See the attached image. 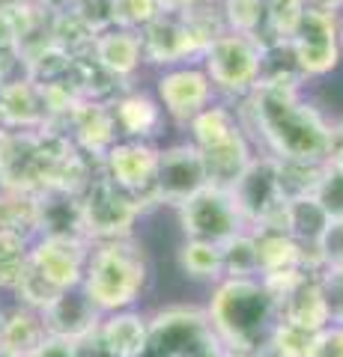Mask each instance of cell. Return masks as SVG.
Masks as SVG:
<instances>
[{
  "label": "cell",
  "mask_w": 343,
  "mask_h": 357,
  "mask_svg": "<svg viewBox=\"0 0 343 357\" xmlns=\"http://www.w3.org/2000/svg\"><path fill=\"white\" fill-rule=\"evenodd\" d=\"M236 110L257 152L278 161L326 164L331 116L305 96V89H254L236 102Z\"/></svg>",
  "instance_id": "6da1fadb"
},
{
  "label": "cell",
  "mask_w": 343,
  "mask_h": 357,
  "mask_svg": "<svg viewBox=\"0 0 343 357\" xmlns=\"http://www.w3.org/2000/svg\"><path fill=\"white\" fill-rule=\"evenodd\" d=\"M203 312L230 357H251L269 342L281 321L278 301L260 277H221L209 286Z\"/></svg>",
  "instance_id": "7a4b0ae2"
},
{
  "label": "cell",
  "mask_w": 343,
  "mask_h": 357,
  "mask_svg": "<svg viewBox=\"0 0 343 357\" xmlns=\"http://www.w3.org/2000/svg\"><path fill=\"white\" fill-rule=\"evenodd\" d=\"M152 286V259L138 236L93 241L81 289L102 316L138 307Z\"/></svg>",
  "instance_id": "3957f363"
},
{
  "label": "cell",
  "mask_w": 343,
  "mask_h": 357,
  "mask_svg": "<svg viewBox=\"0 0 343 357\" xmlns=\"http://www.w3.org/2000/svg\"><path fill=\"white\" fill-rule=\"evenodd\" d=\"M143 357H230V351L215 337L203 307L164 304L149 312Z\"/></svg>",
  "instance_id": "277c9868"
},
{
  "label": "cell",
  "mask_w": 343,
  "mask_h": 357,
  "mask_svg": "<svg viewBox=\"0 0 343 357\" xmlns=\"http://www.w3.org/2000/svg\"><path fill=\"white\" fill-rule=\"evenodd\" d=\"M260 57L263 42L242 33H221L200 57L203 72L209 75L221 102H242L260 84Z\"/></svg>",
  "instance_id": "5b68a950"
},
{
  "label": "cell",
  "mask_w": 343,
  "mask_h": 357,
  "mask_svg": "<svg viewBox=\"0 0 343 357\" xmlns=\"http://www.w3.org/2000/svg\"><path fill=\"white\" fill-rule=\"evenodd\" d=\"M227 191L248 229H284L286 199L278 182V158L257 152Z\"/></svg>",
  "instance_id": "8992f818"
},
{
  "label": "cell",
  "mask_w": 343,
  "mask_h": 357,
  "mask_svg": "<svg viewBox=\"0 0 343 357\" xmlns=\"http://www.w3.org/2000/svg\"><path fill=\"white\" fill-rule=\"evenodd\" d=\"M81 211H84V229L90 241L135 236L140 218L147 215L138 199L129 197L123 188H117L105 173H98L81 191Z\"/></svg>",
  "instance_id": "52a82bcc"
},
{
  "label": "cell",
  "mask_w": 343,
  "mask_h": 357,
  "mask_svg": "<svg viewBox=\"0 0 343 357\" xmlns=\"http://www.w3.org/2000/svg\"><path fill=\"white\" fill-rule=\"evenodd\" d=\"M343 15L337 13H319V9H307L290 36L293 54L298 60L305 81H323L343 63Z\"/></svg>",
  "instance_id": "ba28073f"
},
{
  "label": "cell",
  "mask_w": 343,
  "mask_h": 357,
  "mask_svg": "<svg viewBox=\"0 0 343 357\" xmlns=\"http://www.w3.org/2000/svg\"><path fill=\"white\" fill-rule=\"evenodd\" d=\"M159 146L161 143L119 137L102 158V173L117 188H123L129 197H135L143 211L159 208V191H156Z\"/></svg>",
  "instance_id": "9c48e42d"
},
{
  "label": "cell",
  "mask_w": 343,
  "mask_h": 357,
  "mask_svg": "<svg viewBox=\"0 0 343 357\" xmlns=\"http://www.w3.org/2000/svg\"><path fill=\"white\" fill-rule=\"evenodd\" d=\"M152 96L159 98L164 116L173 128H182L191 122L197 114H203L209 105L218 102V93L209 75L203 72L200 63H185V66H170L156 75L152 84Z\"/></svg>",
  "instance_id": "30bf717a"
},
{
  "label": "cell",
  "mask_w": 343,
  "mask_h": 357,
  "mask_svg": "<svg viewBox=\"0 0 343 357\" xmlns=\"http://www.w3.org/2000/svg\"><path fill=\"white\" fill-rule=\"evenodd\" d=\"M176 218H180L182 238L212 241V244H224L236 232L248 229L230 191L215 185H206L203 191H197L194 197H188L185 203L176 206Z\"/></svg>",
  "instance_id": "8fae6325"
},
{
  "label": "cell",
  "mask_w": 343,
  "mask_h": 357,
  "mask_svg": "<svg viewBox=\"0 0 343 357\" xmlns=\"http://www.w3.org/2000/svg\"><path fill=\"white\" fill-rule=\"evenodd\" d=\"M206 36H200L191 21L185 15H159L140 30V48H143V63L152 66L156 72L170 69V66H185V63H200V57L209 48Z\"/></svg>",
  "instance_id": "7c38bea8"
},
{
  "label": "cell",
  "mask_w": 343,
  "mask_h": 357,
  "mask_svg": "<svg viewBox=\"0 0 343 357\" xmlns=\"http://www.w3.org/2000/svg\"><path fill=\"white\" fill-rule=\"evenodd\" d=\"M87 238H60V236H36L27 244V265L42 280L57 292L78 289L87 271V256H90Z\"/></svg>",
  "instance_id": "4fadbf2b"
},
{
  "label": "cell",
  "mask_w": 343,
  "mask_h": 357,
  "mask_svg": "<svg viewBox=\"0 0 343 357\" xmlns=\"http://www.w3.org/2000/svg\"><path fill=\"white\" fill-rule=\"evenodd\" d=\"M209 185L206 164L191 140H170L159 146V176H156V191L159 206H180L188 197L203 191Z\"/></svg>",
  "instance_id": "5bb4252c"
},
{
  "label": "cell",
  "mask_w": 343,
  "mask_h": 357,
  "mask_svg": "<svg viewBox=\"0 0 343 357\" xmlns=\"http://www.w3.org/2000/svg\"><path fill=\"white\" fill-rule=\"evenodd\" d=\"M60 131L72 140V146L90 155V158L102 161L108 149L119 140V128L114 119L110 105H96V102H78L72 107V114L63 119Z\"/></svg>",
  "instance_id": "9a60e30c"
},
{
  "label": "cell",
  "mask_w": 343,
  "mask_h": 357,
  "mask_svg": "<svg viewBox=\"0 0 343 357\" xmlns=\"http://www.w3.org/2000/svg\"><path fill=\"white\" fill-rule=\"evenodd\" d=\"M102 312L93 304L90 298L84 295V289H66L51 304L42 310V321H45L48 337L57 340H69V342H81L90 333L98 331L102 325Z\"/></svg>",
  "instance_id": "2e32d148"
},
{
  "label": "cell",
  "mask_w": 343,
  "mask_h": 357,
  "mask_svg": "<svg viewBox=\"0 0 343 357\" xmlns=\"http://www.w3.org/2000/svg\"><path fill=\"white\" fill-rule=\"evenodd\" d=\"M114 119H117V128H119V137L126 140H149V143H159L164 128L170 126L164 110L159 105V98L147 93L140 86H129L119 93V98L114 105Z\"/></svg>",
  "instance_id": "e0dca14e"
},
{
  "label": "cell",
  "mask_w": 343,
  "mask_h": 357,
  "mask_svg": "<svg viewBox=\"0 0 343 357\" xmlns=\"http://www.w3.org/2000/svg\"><path fill=\"white\" fill-rule=\"evenodd\" d=\"M90 57L102 66V69L117 77L123 86H135L143 63V48H140V33L126 30V27H108L93 39Z\"/></svg>",
  "instance_id": "ac0fdd59"
},
{
  "label": "cell",
  "mask_w": 343,
  "mask_h": 357,
  "mask_svg": "<svg viewBox=\"0 0 343 357\" xmlns=\"http://www.w3.org/2000/svg\"><path fill=\"white\" fill-rule=\"evenodd\" d=\"M48 107L42 86L30 77H18L0 86V128L3 131H39L48 126Z\"/></svg>",
  "instance_id": "d6986e66"
},
{
  "label": "cell",
  "mask_w": 343,
  "mask_h": 357,
  "mask_svg": "<svg viewBox=\"0 0 343 357\" xmlns=\"http://www.w3.org/2000/svg\"><path fill=\"white\" fill-rule=\"evenodd\" d=\"M147 333H149V312H143L140 307L108 312L102 325H98V337H102L110 357H143Z\"/></svg>",
  "instance_id": "ffe728a7"
},
{
  "label": "cell",
  "mask_w": 343,
  "mask_h": 357,
  "mask_svg": "<svg viewBox=\"0 0 343 357\" xmlns=\"http://www.w3.org/2000/svg\"><path fill=\"white\" fill-rule=\"evenodd\" d=\"M48 337L42 312L21 307L15 301H9L0 310V351L15 354V357H30Z\"/></svg>",
  "instance_id": "44dd1931"
},
{
  "label": "cell",
  "mask_w": 343,
  "mask_h": 357,
  "mask_svg": "<svg viewBox=\"0 0 343 357\" xmlns=\"http://www.w3.org/2000/svg\"><path fill=\"white\" fill-rule=\"evenodd\" d=\"M278 316H281V321H286V325L302 328L307 333H316L326 325H331L328 307H326V298H323V286H319V274H307L305 280L281 301Z\"/></svg>",
  "instance_id": "7402d4cb"
},
{
  "label": "cell",
  "mask_w": 343,
  "mask_h": 357,
  "mask_svg": "<svg viewBox=\"0 0 343 357\" xmlns=\"http://www.w3.org/2000/svg\"><path fill=\"white\" fill-rule=\"evenodd\" d=\"M39 208V236H60V238H87L81 194L69 191H45L36 197ZM90 241V238H87Z\"/></svg>",
  "instance_id": "603a6c76"
},
{
  "label": "cell",
  "mask_w": 343,
  "mask_h": 357,
  "mask_svg": "<svg viewBox=\"0 0 343 357\" xmlns=\"http://www.w3.org/2000/svg\"><path fill=\"white\" fill-rule=\"evenodd\" d=\"M305 86H307V81H305L302 69H298L290 39L263 42L257 89H305Z\"/></svg>",
  "instance_id": "cb8c5ba5"
},
{
  "label": "cell",
  "mask_w": 343,
  "mask_h": 357,
  "mask_svg": "<svg viewBox=\"0 0 343 357\" xmlns=\"http://www.w3.org/2000/svg\"><path fill=\"white\" fill-rule=\"evenodd\" d=\"M328 215L314 197H298L290 199L284 208V232L293 236L307 253H316V244L323 238V232L328 227Z\"/></svg>",
  "instance_id": "d4e9b609"
},
{
  "label": "cell",
  "mask_w": 343,
  "mask_h": 357,
  "mask_svg": "<svg viewBox=\"0 0 343 357\" xmlns=\"http://www.w3.org/2000/svg\"><path fill=\"white\" fill-rule=\"evenodd\" d=\"M0 236L33 241L39 236V208L36 197L21 191H3L0 188Z\"/></svg>",
  "instance_id": "484cf974"
},
{
  "label": "cell",
  "mask_w": 343,
  "mask_h": 357,
  "mask_svg": "<svg viewBox=\"0 0 343 357\" xmlns=\"http://www.w3.org/2000/svg\"><path fill=\"white\" fill-rule=\"evenodd\" d=\"M176 262H180L188 280H197V283L212 286L224 277L221 274V244H212V241L182 238L180 250H176Z\"/></svg>",
  "instance_id": "4316f807"
},
{
  "label": "cell",
  "mask_w": 343,
  "mask_h": 357,
  "mask_svg": "<svg viewBox=\"0 0 343 357\" xmlns=\"http://www.w3.org/2000/svg\"><path fill=\"white\" fill-rule=\"evenodd\" d=\"M221 274L224 277H260L257 238L251 229L236 232L221 244Z\"/></svg>",
  "instance_id": "83f0119b"
},
{
  "label": "cell",
  "mask_w": 343,
  "mask_h": 357,
  "mask_svg": "<svg viewBox=\"0 0 343 357\" xmlns=\"http://www.w3.org/2000/svg\"><path fill=\"white\" fill-rule=\"evenodd\" d=\"M218 13L230 33L263 39L265 33V0H218Z\"/></svg>",
  "instance_id": "f1b7e54d"
},
{
  "label": "cell",
  "mask_w": 343,
  "mask_h": 357,
  "mask_svg": "<svg viewBox=\"0 0 343 357\" xmlns=\"http://www.w3.org/2000/svg\"><path fill=\"white\" fill-rule=\"evenodd\" d=\"M326 164H307V161H278V182L284 199H298V197H314L316 182L323 176Z\"/></svg>",
  "instance_id": "f546056e"
},
{
  "label": "cell",
  "mask_w": 343,
  "mask_h": 357,
  "mask_svg": "<svg viewBox=\"0 0 343 357\" xmlns=\"http://www.w3.org/2000/svg\"><path fill=\"white\" fill-rule=\"evenodd\" d=\"M305 13V0H265V33L260 42L290 39Z\"/></svg>",
  "instance_id": "4dcf8cb0"
},
{
  "label": "cell",
  "mask_w": 343,
  "mask_h": 357,
  "mask_svg": "<svg viewBox=\"0 0 343 357\" xmlns=\"http://www.w3.org/2000/svg\"><path fill=\"white\" fill-rule=\"evenodd\" d=\"M27 262V241L0 236V295H9Z\"/></svg>",
  "instance_id": "1f68e13d"
},
{
  "label": "cell",
  "mask_w": 343,
  "mask_h": 357,
  "mask_svg": "<svg viewBox=\"0 0 343 357\" xmlns=\"http://www.w3.org/2000/svg\"><path fill=\"white\" fill-rule=\"evenodd\" d=\"M114 15H117V27L140 33L149 21L161 15V9L159 0H114Z\"/></svg>",
  "instance_id": "d6a6232c"
},
{
  "label": "cell",
  "mask_w": 343,
  "mask_h": 357,
  "mask_svg": "<svg viewBox=\"0 0 343 357\" xmlns=\"http://www.w3.org/2000/svg\"><path fill=\"white\" fill-rule=\"evenodd\" d=\"M314 199L323 206V211H326L331 220L343 218V173L326 164L323 167V176H319V182H316Z\"/></svg>",
  "instance_id": "836d02e7"
},
{
  "label": "cell",
  "mask_w": 343,
  "mask_h": 357,
  "mask_svg": "<svg viewBox=\"0 0 343 357\" xmlns=\"http://www.w3.org/2000/svg\"><path fill=\"white\" fill-rule=\"evenodd\" d=\"M311 337L314 333L293 328V325H286V321H278L272 331V337H269V349L278 357H305L307 345H311Z\"/></svg>",
  "instance_id": "e575fe53"
},
{
  "label": "cell",
  "mask_w": 343,
  "mask_h": 357,
  "mask_svg": "<svg viewBox=\"0 0 343 357\" xmlns=\"http://www.w3.org/2000/svg\"><path fill=\"white\" fill-rule=\"evenodd\" d=\"M316 256L323 271L326 268H343V218L328 220L323 238L316 244Z\"/></svg>",
  "instance_id": "d590c367"
},
{
  "label": "cell",
  "mask_w": 343,
  "mask_h": 357,
  "mask_svg": "<svg viewBox=\"0 0 343 357\" xmlns=\"http://www.w3.org/2000/svg\"><path fill=\"white\" fill-rule=\"evenodd\" d=\"M319 286H323L331 325H343V268H326V271H319Z\"/></svg>",
  "instance_id": "8d00e7d4"
},
{
  "label": "cell",
  "mask_w": 343,
  "mask_h": 357,
  "mask_svg": "<svg viewBox=\"0 0 343 357\" xmlns=\"http://www.w3.org/2000/svg\"><path fill=\"white\" fill-rule=\"evenodd\" d=\"M305 357H343V325H326L316 331Z\"/></svg>",
  "instance_id": "74e56055"
},
{
  "label": "cell",
  "mask_w": 343,
  "mask_h": 357,
  "mask_svg": "<svg viewBox=\"0 0 343 357\" xmlns=\"http://www.w3.org/2000/svg\"><path fill=\"white\" fill-rule=\"evenodd\" d=\"M27 77V66L18 48H0V86Z\"/></svg>",
  "instance_id": "f35d334b"
},
{
  "label": "cell",
  "mask_w": 343,
  "mask_h": 357,
  "mask_svg": "<svg viewBox=\"0 0 343 357\" xmlns=\"http://www.w3.org/2000/svg\"><path fill=\"white\" fill-rule=\"evenodd\" d=\"M30 357H78V351H75V342H69V340L45 337V340H42V345Z\"/></svg>",
  "instance_id": "ab89813d"
},
{
  "label": "cell",
  "mask_w": 343,
  "mask_h": 357,
  "mask_svg": "<svg viewBox=\"0 0 343 357\" xmlns=\"http://www.w3.org/2000/svg\"><path fill=\"white\" fill-rule=\"evenodd\" d=\"M326 164L343 173V119H331V146Z\"/></svg>",
  "instance_id": "60d3db41"
},
{
  "label": "cell",
  "mask_w": 343,
  "mask_h": 357,
  "mask_svg": "<svg viewBox=\"0 0 343 357\" xmlns=\"http://www.w3.org/2000/svg\"><path fill=\"white\" fill-rule=\"evenodd\" d=\"M209 3H218V0H159V9L164 15H188Z\"/></svg>",
  "instance_id": "b9f144b4"
},
{
  "label": "cell",
  "mask_w": 343,
  "mask_h": 357,
  "mask_svg": "<svg viewBox=\"0 0 343 357\" xmlns=\"http://www.w3.org/2000/svg\"><path fill=\"white\" fill-rule=\"evenodd\" d=\"M307 9H319V13H337L343 15V0H305Z\"/></svg>",
  "instance_id": "7bdbcfd3"
},
{
  "label": "cell",
  "mask_w": 343,
  "mask_h": 357,
  "mask_svg": "<svg viewBox=\"0 0 343 357\" xmlns=\"http://www.w3.org/2000/svg\"><path fill=\"white\" fill-rule=\"evenodd\" d=\"M33 0H0V13H6V9H18V6H27Z\"/></svg>",
  "instance_id": "ee69618b"
},
{
  "label": "cell",
  "mask_w": 343,
  "mask_h": 357,
  "mask_svg": "<svg viewBox=\"0 0 343 357\" xmlns=\"http://www.w3.org/2000/svg\"><path fill=\"white\" fill-rule=\"evenodd\" d=\"M0 357H15V354H6V351H0Z\"/></svg>",
  "instance_id": "f6af8a7d"
},
{
  "label": "cell",
  "mask_w": 343,
  "mask_h": 357,
  "mask_svg": "<svg viewBox=\"0 0 343 357\" xmlns=\"http://www.w3.org/2000/svg\"><path fill=\"white\" fill-rule=\"evenodd\" d=\"M340 42H343V33H340Z\"/></svg>",
  "instance_id": "bcb514c9"
}]
</instances>
